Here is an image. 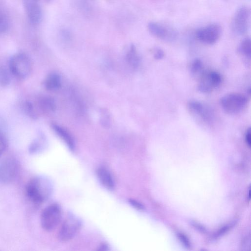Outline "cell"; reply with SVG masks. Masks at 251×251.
Here are the masks:
<instances>
[{
    "instance_id": "6da1fadb",
    "label": "cell",
    "mask_w": 251,
    "mask_h": 251,
    "mask_svg": "<svg viewBox=\"0 0 251 251\" xmlns=\"http://www.w3.org/2000/svg\"><path fill=\"white\" fill-rule=\"evenodd\" d=\"M25 191L27 198L35 204H41L50 196L52 186L50 181L43 176H35L27 182Z\"/></svg>"
},
{
    "instance_id": "7a4b0ae2",
    "label": "cell",
    "mask_w": 251,
    "mask_h": 251,
    "mask_svg": "<svg viewBox=\"0 0 251 251\" xmlns=\"http://www.w3.org/2000/svg\"><path fill=\"white\" fill-rule=\"evenodd\" d=\"M9 71L18 79H23L30 74L32 63L30 57L25 53L18 52L14 54L9 62Z\"/></svg>"
},
{
    "instance_id": "3957f363",
    "label": "cell",
    "mask_w": 251,
    "mask_h": 251,
    "mask_svg": "<svg viewBox=\"0 0 251 251\" xmlns=\"http://www.w3.org/2000/svg\"><path fill=\"white\" fill-rule=\"evenodd\" d=\"M61 217V209L58 204L49 205L41 214L40 223L42 228L47 231L53 230L60 223Z\"/></svg>"
},
{
    "instance_id": "277c9868",
    "label": "cell",
    "mask_w": 251,
    "mask_h": 251,
    "mask_svg": "<svg viewBox=\"0 0 251 251\" xmlns=\"http://www.w3.org/2000/svg\"><path fill=\"white\" fill-rule=\"evenodd\" d=\"M247 98L238 93L227 94L220 100L223 109L229 114H236L242 111L247 103Z\"/></svg>"
},
{
    "instance_id": "5b68a950",
    "label": "cell",
    "mask_w": 251,
    "mask_h": 251,
    "mask_svg": "<svg viewBox=\"0 0 251 251\" xmlns=\"http://www.w3.org/2000/svg\"><path fill=\"white\" fill-rule=\"evenodd\" d=\"M20 171V164L13 157H6L0 161V183L8 184L15 180Z\"/></svg>"
},
{
    "instance_id": "8992f818",
    "label": "cell",
    "mask_w": 251,
    "mask_h": 251,
    "mask_svg": "<svg viewBox=\"0 0 251 251\" xmlns=\"http://www.w3.org/2000/svg\"><path fill=\"white\" fill-rule=\"evenodd\" d=\"M222 81V76L219 73L214 71H204L199 77L198 89L202 93H210L218 87Z\"/></svg>"
},
{
    "instance_id": "52a82bcc",
    "label": "cell",
    "mask_w": 251,
    "mask_h": 251,
    "mask_svg": "<svg viewBox=\"0 0 251 251\" xmlns=\"http://www.w3.org/2000/svg\"><path fill=\"white\" fill-rule=\"evenodd\" d=\"M250 11L248 8L243 6L236 11L231 22L233 31L240 35L245 34L249 26Z\"/></svg>"
},
{
    "instance_id": "ba28073f",
    "label": "cell",
    "mask_w": 251,
    "mask_h": 251,
    "mask_svg": "<svg viewBox=\"0 0 251 251\" xmlns=\"http://www.w3.org/2000/svg\"><path fill=\"white\" fill-rule=\"evenodd\" d=\"M221 33V26L217 24H211L197 30L195 36L201 43L212 45L219 40Z\"/></svg>"
},
{
    "instance_id": "9c48e42d",
    "label": "cell",
    "mask_w": 251,
    "mask_h": 251,
    "mask_svg": "<svg viewBox=\"0 0 251 251\" xmlns=\"http://www.w3.org/2000/svg\"><path fill=\"white\" fill-rule=\"evenodd\" d=\"M81 223L78 217L73 215L68 216L62 223L59 232L58 237L62 241L72 239L78 232Z\"/></svg>"
},
{
    "instance_id": "30bf717a",
    "label": "cell",
    "mask_w": 251,
    "mask_h": 251,
    "mask_svg": "<svg viewBox=\"0 0 251 251\" xmlns=\"http://www.w3.org/2000/svg\"><path fill=\"white\" fill-rule=\"evenodd\" d=\"M187 108L191 114L201 122L208 124L212 121V111L201 102L191 100L188 102Z\"/></svg>"
},
{
    "instance_id": "8fae6325",
    "label": "cell",
    "mask_w": 251,
    "mask_h": 251,
    "mask_svg": "<svg viewBox=\"0 0 251 251\" xmlns=\"http://www.w3.org/2000/svg\"><path fill=\"white\" fill-rule=\"evenodd\" d=\"M148 29L151 34L160 39L172 40L177 36L176 31L172 27L155 22H150Z\"/></svg>"
},
{
    "instance_id": "7c38bea8",
    "label": "cell",
    "mask_w": 251,
    "mask_h": 251,
    "mask_svg": "<svg viewBox=\"0 0 251 251\" xmlns=\"http://www.w3.org/2000/svg\"><path fill=\"white\" fill-rule=\"evenodd\" d=\"M26 16L32 24H39L42 19V12L39 0H23Z\"/></svg>"
},
{
    "instance_id": "4fadbf2b",
    "label": "cell",
    "mask_w": 251,
    "mask_h": 251,
    "mask_svg": "<svg viewBox=\"0 0 251 251\" xmlns=\"http://www.w3.org/2000/svg\"><path fill=\"white\" fill-rule=\"evenodd\" d=\"M97 175L100 183L106 189L112 190L115 187L114 178L110 171L105 167H100L97 170Z\"/></svg>"
},
{
    "instance_id": "5bb4252c",
    "label": "cell",
    "mask_w": 251,
    "mask_h": 251,
    "mask_svg": "<svg viewBox=\"0 0 251 251\" xmlns=\"http://www.w3.org/2000/svg\"><path fill=\"white\" fill-rule=\"evenodd\" d=\"M51 127L58 136L62 139L70 150L75 149V142L71 135L67 130L60 126L53 124Z\"/></svg>"
},
{
    "instance_id": "9a60e30c",
    "label": "cell",
    "mask_w": 251,
    "mask_h": 251,
    "mask_svg": "<svg viewBox=\"0 0 251 251\" xmlns=\"http://www.w3.org/2000/svg\"><path fill=\"white\" fill-rule=\"evenodd\" d=\"M61 81L60 75L55 73L49 74L44 81V86L49 91H55L61 86Z\"/></svg>"
},
{
    "instance_id": "2e32d148",
    "label": "cell",
    "mask_w": 251,
    "mask_h": 251,
    "mask_svg": "<svg viewBox=\"0 0 251 251\" xmlns=\"http://www.w3.org/2000/svg\"><path fill=\"white\" fill-rule=\"evenodd\" d=\"M38 107L43 112H52L55 110L54 100L49 97H42L38 100Z\"/></svg>"
},
{
    "instance_id": "e0dca14e",
    "label": "cell",
    "mask_w": 251,
    "mask_h": 251,
    "mask_svg": "<svg viewBox=\"0 0 251 251\" xmlns=\"http://www.w3.org/2000/svg\"><path fill=\"white\" fill-rule=\"evenodd\" d=\"M126 60L132 67H136L140 62V57L134 45H131L126 54Z\"/></svg>"
},
{
    "instance_id": "ac0fdd59",
    "label": "cell",
    "mask_w": 251,
    "mask_h": 251,
    "mask_svg": "<svg viewBox=\"0 0 251 251\" xmlns=\"http://www.w3.org/2000/svg\"><path fill=\"white\" fill-rule=\"evenodd\" d=\"M44 140V138L42 135H39L33 140L28 147L29 152L32 154L38 153L43 148Z\"/></svg>"
},
{
    "instance_id": "d6986e66",
    "label": "cell",
    "mask_w": 251,
    "mask_h": 251,
    "mask_svg": "<svg viewBox=\"0 0 251 251\" xmlns=\"http://www.w3.org/2000/svg\"><path fill=\"white\" fill-rule=\"evenodd\" d=\"M23 108L25 113L33 119L37 118L38 114L35 105L32 101L27 100L23 104Z\"/></svg>"
},
{
    "instance_id": "ffe728a7",
    "label": "cell",
    "mask_w": 251,
    "mask_h": 251,
    "mask_svg": "<svg viewBox=\"0 0 251 251\" xmlns=\"http://www.w3.org/2000/svg\"><path fill=\"white\" fill-rule=\"evenodd\" d=\"M240 52L245 57L250 58L251 55V42L250 38H245L239 47Z\"/></svg>"
},
{
    "instance_id": "44dd1931",
    "label": "cell",
    "mask_w": 251,
    "mask_h": 251,
    "mask_svg": "<svg viewBox=\"0 0 251 251\" xmlns=\"http://www.w3.org/2000/svg\"><path fill=\"white\" fill-rule=\"evenodd\" d=\"M190 69L194 75H198L199 77L204 71L202 62L199 59H195L191 65Z\"/></svg>"
},
{
    "instance_id": "7402d4cb",
    "label": "cell",
    "mask_w": 251,
    "mask_h": 251,
    "mask_svg": "<svg viewBox=\"0 0 251 251\" xmlns=\"http://www.w3.org/2000/svg\"><path fill=\"white\" fill-rule=\"evenodd\" d=\"M10 76L7 70L0 66V86L6 87L10 83Z\"/></svg>"
},
{
    "instance_id": "603a6c76",
    "label": "cell",
    "mask_w": 251,
    "mask_h": 251,
    "mask_svg": "<svg viewBox=\"0 0 251 251\" xmlns=\"http://www.w3.org/2000/svg\"><path fill=\"white\" fill-rule=\"evenodd\" d=\"M9 26V21L7 15L0 10V34L6 32Z\"/></svg>"
},
{
    "instance_id": "cb8c5ba5",
    "label": "cell",
    "mask_w": 251,
    "mask_h": 251,
    "mask_svg": "<svg viewBox=\"0 0 251 251\" xmlns=\"http://www.w3.org/2000/svg\"><path fill=\"white\" fill-rule=\"evenodd\" d=\"M7 147V140L4 134L0 131V157L3 154Z\"/></svg>"
},
{
    "instance_id": "d4e9b609",
    "label": "cell",
    "mask_w": 251,
    "mask_h": 251,
    "mask_svg": "<svg viewBox=\"0 0 251 251\" xmlns=\"http://www.w3.org/2000/svg\"><path fill=\"white\" fill-rule=\"evenodd\" d=\"M164 52L163 50L160 48H156L154 51V57L156 59H161L163 58Z\"/></svg>"
},
{
    "instance_id": "484cf974",
    "label": "cell",
    "mask_w": 251,
    "mask_h": 251,
    "mask_svg": "<svg viewBox=\"0 0 251 251\" xmlns=\"http://www.w3.org/2000/svg\"><path fill=\"white\" fill-rule=\"evenodd\" d=\"M129 202L133 206H134V207L138 209L143 210L144 209V206H143V205L135 200H130Z\"/></svg>"
},
{
    "instance_id": "4316f807",
    "label": "cell",
    "mask_w": 251,
    "mask_h": 251,
    "mask_svg": "<svg viewBox=\"0 0 251 251\" xmlns=\"http://www.w3.org/2000/svg\"><path fill=\"white\" fill-rule=\"evenodd\" d=\"M251 128L249 127L246 131L245 133V141L246 144L249 146L251 147Z\"/></svg>"
},
{
    "instance_id": "83f0119b",
    "label": "cell",
    "mask_w": 251,
    "mask_h": 251,
    "mask_svg": "<svg viewBox=\"0 0 251 251\" xmlns=\"http://www.w3.org/2000/svg\"><path fill=\"white\" fill-rule=\"evenodd\" d=\"M178 237L186 247L187 248L190 247V243L189 240L184 235L179 233L178 234Z\"/></svg>"
},
{
    "instance_id": "f1b7e54d",
    "label": "cell",
    "mask_w": 251,
    "mask_h": 251,
    "mask_svg": "<svg viewBox=\"0 0 251 251\" xmlns=\"http://www.w3.org/2000/svg\"></svg>"
}]
</instances>
